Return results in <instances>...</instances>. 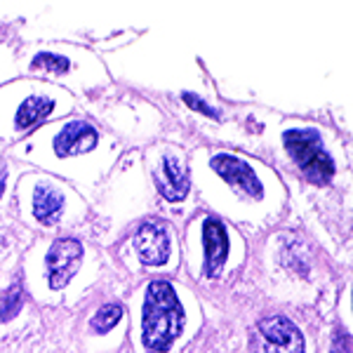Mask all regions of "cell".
Returning a JSON list of instances; mask_svg holds the SVG:
<instances>
[{
	"label": "cell",
	"mask_w": 353,
	"mask_h": 353,
	"mask_svg": "<svg viewBox=\"0 0 353 353\" xmlns=\"http://www.w3.org/2000/svg\"><path fill=\"white\" fill-rule=\"evenodd\" d=\"M210 168L217 172L231 189H236L243 198L250 201H261L264 198V184H261L259 174L250 163L243 158L233 156V153H217L210 158Z\"/></svg>",
	"instance_id": "3957f363"
},
{
	"label": "cell",
	"mask_w": 353,
	"mask_h": 353,
	"mask_svg": "<svg viewBox=\"0 0 353 353\" xmlns=\"http://www.w3.org/2000/svg\"><path fill=\"white\" fill-rule=\"evenodd\" d=\"M21 306H24V290L19 283H12L5 294H0V323H8L19 316Z\"/></svg>",
	"instance_id": "4fadbf2b"
},
{
	"label": "cell",
	"mask_w": 353,
	"mask_h": 353,
	"mask_svg": "<svg viewBox=\"0 0 353 353\" xmlns=\"http://www.w3.org/2000/svg\"><path fill=\"white\" fill-rule=\"evenodd\" d=\"M259 353H304V334L285 316H271L259 321Z\"/></svg>",
	"instance_id": "5b68a950"
},
{
	"label": "cell",
	"mask_w": 353,
	"mask_h": 353,
	"mask_svg": "<svg viewBox=\"0 0 353 353\" xmlns=\"http://www.w3.org/2000/svg\"><path fill=\"white\" fill-rule=\"evenodd\" d=\"M153 179H156V186H158V191H161V196L170 203H181L191 191L189 170H186V165L176 156H172V153L163 156L161 172L153 176Z\"/></svg>",
	"instance_id": "9c48e42d"
},
{
	"label": "cell",
	"mask_w": 353,
	"mask_h": 353,
	"mask_svg": "<svg viewBox=\"0 0 353 353\" xmlns=\"http://www.w3.org/2000/svg\"><path fill=\"white\" fill-rule=\"evenodd\" d=\"M203 276L208 281H212V278L219 276L226 259H229V233H226V226L217 217H205L203 221Z\"/></svg>",
	"instance_id": "52a82bcc"
},
{
	"label": "cell",
	"mask_w": 353,
	"mask_h": 353,
	"mask_svg": "<svg viewBox=\"0 0 353 353\" xmlns=\"http://www.w3.org/2000/svg\"><path fill=\"white\" fill-rule=\"evenodd\" d=\"M5 191V172H0V196H3Z\"/></svg>",
	"instance_id": "e0dca14e"
},
{
	"label": "cell",
	"mask_w": 353,
	"mask_h": 353,
	"mask_svg": "<svg viewBox=\"0 0 353 353\" xmlns=\"http://www.w3.org/2000/svg\"><path fill=\"white\" fill-rule=\"evenodd\" d=\"M121 321H123V304L109 301V304H104L92 316V321H90V327H92L94 332H99V334H106V332H111V330L116 327Z\"/></svg>",
	"instance_id": "7c38bea8"
},
{
	"label": "cell",
	"mask_w": 353,
	"mask_h": 353,
	"mask_svg": "<svg viewBox=\"0 0 353 353\" xmlns=\"http://www.w3.org/2000/svg\"><path fill=\"white\" fill-rule=\"evenodd\" d=\"M97 144H99V132H97L94 125L85 123V121L66 123L52 141L54 153L59 158L83 156V153L92 151Z\"/></svg>",
	"instance_id": "ba28073f"
},
{
	"label": "cell",
	"mask_w": 353,
	"mask_h": 353,
	"mask_svg": "<svg viewBox=\"0 0 353 353\" xmlns=\"http://www.w3.org/2000/svg\"><path fill=\"white\" fill-rule=\"evenodd\" d=\"M283 146L290 153V158L294 165L301 170V174L311 181V184L325 186L332 181L334 172V161L327 153L325 144H323V137L318 130L304 128V130H288L283 134Z\"/></svg>",
	"instance_id": "7a4b0ae2"
},
{
	"label": "cell",
	"mask_w": 353,
	"mask_h": 353,
	"mask_svg": "<svg viewBox=\"0 0 353 353\" xmlns=\"http://www.w3.org/2000/svg\"><path fill=\"white\" fill-rule=\"evenodd\" d=\"M33 71H50V73H66L71 68V61L61 54H52V52H41L36 54V59L31 61Z\"/></svg>",
	"instance_id": "5bb4252c"
},
{
	"label": "cell",
	"mask_w": 353,
	"mask_h": 353,
	"mask_svg": "<svg viewBox=\"0 0 353 353\" xmlns=\"http://www.w3.org/2000/svg\"><path fill=\"white\" fill-rule=\"evenodd\" d=\"M134 250H137V257H139L144 266L168 264L170 252H172L168 229L163 224H153V221L141 224L134 233Z\"/></svg>",
	"instance_id": "8992f818"
},
{
	"label": "cell",
	"mask_w": 353,
	"mask_h": 353,
	"mask_svg": "<svg viewBox=\"0 0 353 353\" xmlns=\"http://www.w3.org/2000/svg\"><path fill=\"white\" fill-rule=\"evenodd\" d=\"M330 353H351V337L346 332H337L332 344V351Z\"/></svg>",
	"instance_id": "2e32d148"
},
{
	"label": "cell",
	"mask_w": 353,
	"mask_h": 353,
	"mask_svg": "<svg viewBox=\"0 0 353 353\" xmlns=\"http://www.w3.org/2000/svg\"><path fill=\"white\" fill-rule=\"evenodd\" d=\"M64 214V196L50 184H38L33 193V217L41 224L52 226Z\"/></svg>",
	"instance_id": "30bf717a"
},
{
	"label": "cell",
	"mask_w": 353,
	"mask_h": 353,
	"mask_svg": "<svg viewBox=\"0 0 353 353\" xmlns=\"http://www.w3.org/2000/svg\"><path fill=\"white\" fill-rule=\"evenodd\" d=\"M186 323L184 306L172 283L151 281L141 309V341L151 353H168Z\"/></svg>",
	"instance_id": "6da1fadb"
},
{
	"label": "cell",
	"mask_w": 353,
	"mask_h": 353,
	"mask_svg": "<svg viewBox=\"0 0 353 353\" xmlns=\"http://www.w3.org/2000/svg\"><path fill=\"white\" fill-rule=\"evenodd\" d=\"M52 111H54V99H50V97H41V94L26 97L19 104V109H17L14 128L19 132H28V130L38 128L41 123L48 121Z\"/></svg>",
	"instance_id": "8fae6325"
},
{
	"label": "cell",
	"mask_w": 353,
	"mask_h": 353,
	"mask_svg": "<svg viewBox=\"0 0 353 353\" xmlns=\"http://www.w3.org/2000/svg\"><path fill=\"white\" fill-rule=\"evenodd\" d=\"M83 245L76 238H59L52 243L45 266H48V283L52 290H64L83 264Z\"/></svg>",
	"instance_id": "277c9868"
},
{
	"label": "cell",
	"mask_w": 353,
	"mask_h": 353,
	"mask_svg": "<svg viewBox=\"0 0 353 353\" xmlns=\"http://www.w3.org/2000/svg\"><path fill=\"white\" fill-rule=\"evenodd\" d=\"M181 99L186 101V106L193 111H198V113H203V116H208V118H214V121H219V111L217 109H212V106L208 104V101L203 99V97H198V94H193V92H184L181 94Z\"/></svg>",
	"instance_id": "9a60e30c"
}]
</instances>
